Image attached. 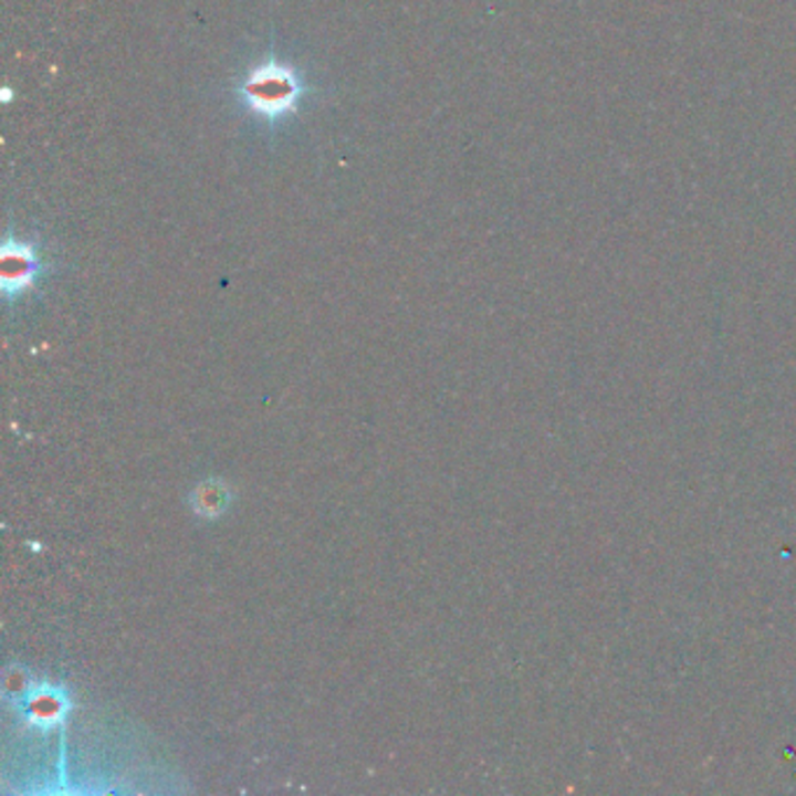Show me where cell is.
<instances>
[{"instance_id": "obj_1", "label": "cell", "mask_w": 796, "mask_h": 796, "mask_svg": "<svg viewBox=\"0 0 796 796\" xmlns=\"http://www.w3.org/2000/svg\"><path fill=\"white\" fill-rule=\"evenodd\" d=\"M239 94L253 115L266 122H281L297 113L306 87L295 66L266 59L245 75Z\"/></svg>"}, {"instance_id": "obj_2", "label": "cell", "mask_w": 796, "mask_h": 796, "mask_svg": "<svg viewBox=\"0 0 796 796\" xmlns=\"http://www.w3.org/2000/svg\"><path fill=\"white\" fill-rule=\"evenodd\" d=\"M71 696L64 687L40 682L33 684L27 696L22 699V710L27 724L38 731H52L59 724H64L71 712Z\"/></svg>"}, {"instance_id": "obj_3", "label": "cell", "mask_w": 796, "mask_h": 796, "mask_svg": "<svg viewBox=\"0 0 796 796\" xmlns=\"http://www.w3.org/2000/svg\"><path fill=\"white\" fill-rule=\"evenodd\" d=\"M0 269H3V292L10 300L22 295L35 283L40 274V258L33 245L6 239L3 253H0Z\"/></svg>"}, {"instance_id": "obj_4", "label": "cell", "mask_w": 796, "mask_h": 796, "mask_svg": "<svg viewBox=\"0 0 796 796\" xmlns=\"http://www.w3.org/2000/svg\"><path fill=\"white\" fill-rule=\"evenodd\" d=\"M232 505V489L222 479H206L192 491L190 507L199 519H220Z\"/></svg>"}]
</instances>
